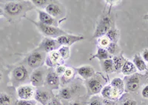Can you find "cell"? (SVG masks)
<instances>
[{"label":"cell","mask_w":148,"mask_h":105,"mask_svg":"<svg viewBox=\"0 0 148 105\" xmlns=\"http://www.w3.org/2000/svg\"><path fill=\"white\" fill-rule=\"evenodd\" d=\"M141 57L145 60L146 63H148V49H145L142 51L141 53Z\"/></svg>","instance_id":"38"},{"label":"cell","mask_w":148,"mask_h":105,"mask_svg":"<svg viewBox=\"0 0 148 105\" xmlns=\"http://www.w3.org/2000/svg\"><path fill=\"white\" fill-rule=\"evenodd\" d=\"M101 94L104 99H108V100H112L116 102L122 95V93L120 92L119 90H117V89L114 88L110 85H106V86H104L103 87L101 91Z\"/></svg>","instance_id":"9"},{"label":"cell","mask_w":148,"mask_h":105,"mask_svg":"<svg viewBox=\"0 0 148 105\" xmlns=\"http://www.w3.org/2000/svg\"><path fill=\"white\" fill-rule=\"evenodd\" d=\"M112 25H113V19L110 13L101 16L99 21L98 22L97 26L92 37V39H99L105 36L107 32L112 27Z\"/></svg>","instance_id":"2"},{"label":"cell","mask_w":148,"mask_h":105,"mask_svg":"<svg viewBox=\"0 0 148 105\" xmlns=\"http://www.w3.org/2000/svg\"><path fill=\"white\" fill-rule=\"evenodd\" d=\"M2 79V73L0 72V82H1Z\"/></svg>","instance_id":"44"},{"label":"cell","mask_w":148,"mask_h":105,"mask_svg":"<svg viewBox=\"0 0 148 105\" xmlns=\"http://www.w3.org/2000/svg\"><path fill=\"white\" fill-rule=\"evenodd\" d=\"M84 39V37L82 36H77V35H72V34H66L63 35L56 39L57 42L62 46H70L72 45L74 43H76L78 42L82 41Z\"/></svg>","instance_id":"11"},{"label":"cell","mask_w":148,"mask_h":105,"mask_svg":"<svg viewBox=\"0 0 148 105\" xmlns=\"http://www.w3.org/2000/svg\"><path fill=\"white\" fill-rule=\"evenodd\" d=\"M76 71L78 74L85 80H88L95 76V70L90 65H83L76 68Z\"/></svg>","instance_id":"17"},{"label":"cell","mask_w":148,"mask_h":105,"mask_svg":"<svg viewBox=\"0 0 148 105\" xmlns=\"http://www.w3.org/2000/svg\"><path fill=\"white\" fill-rule=\"evenodd\" d=\"M88 105H103L102 100L99 97H92L90 100Z\"/></svg>","instance_id":"34"},{"label":"cell","mask_w":148,"mask_h":105,"mask_svg":"<svg viewBox=\"0 0 148 105\" xmlns=\"http://www.w3.org/2000/svg\"><path fill=\"white\" fill-rule=\"evenodd\" d=\"M12 78L18 82H23L28 78V71L22 65L18 66L12 71Z\"/></svg>","instance_id":"16"},{"label":"cell","mask_w":148,"mask_h":105,"mask_svg":"<svg viewBox=\"0 0 148 105\" xmlns=\"http://www.w3.org/2000/svg\"><path fill=\"white\" fill-rule=\"evenodd\" d=\"M110 85L112 87H113L114 88L119 90L122 93L125 92V82H124V81L121 78H118V77L117 78H114L111 81Z\"/></svg>","instance_id":"25"},{"label":"cell","mask_w":148,"mask_h":105,"mask_svg":"<svg viewBox=\"0 0 148 105\" xmlns=\"http://www.w3.org/2000/svg\"><path fill=\"white\" fill-rule=\"evenodd\" d=\"M4 13H5V11H4L3 9L0 7V17L4 15Z\"/></svg>","instance_id":"42"},{"label":"cell","mask_w":148,"mask_h":105,"mask_svg":"<svg viewBox=\"0 0 148 105\" xmlns=\"http://www.w3.org/2000/svg\"><path fill=\"white\" fill-rule=\"evenodd\" d=\"M142 78H143L142 74L137 73L125 77L124 81L125 90L130 93H136L138 91L141 86Z\"/></svg>","instance_id":"4"},{"label":"cell","mask_w":148,"mask_h":105,"mask_svg":"<svg viewBox=\"0 0 148 105\" xmlns=\"http://www.w3.org/2000/svg\"><path fill=\"white\" fill-rule=\"evenodd\" d=\"M46 57L47 56H45V52L36 50L30 53L26 58V62L30 68L38 69L44 65Z\"/></svg>","instance_id":"5"},{"label":"cell","mask_w":148,"mask_h":105,"mask_svg":"<svg viewBox=\"0 0 148 105\" xmlns=\"http://www.w3.org/2000/svg\"><path fill=\"white\" fill-rule=\"evenodd\" d=\"M29 20L32 22L33 24L35 25L37 29L44 36H47V38H56L57 39L59 36L67 34V32H65V31H63V30H62V29H60L58 27L45 25L40 23L39 22H36V21L31 20V19H29Z\"/></svg>","instance_id":"3"},{"label":"cell","mask_w":148,"mask_h":105,"mask_svg":"<svg viewBox=\"0 0 148 105\" xmlns=\"http://www.w3.org/2000/svg\"><path fill=\"white\" fill-rule=\"evenodd\" d=\"M52 1L51 0H32L30 2L33 4V5L37 7H45L47 6L48 4H50Z\"/></svg>","instance_id":"31"},{"label":"cell","mask_w":148,"mask_h":105,"mask_svg":"<svg viewBox=\"0 0 148 105\" xmlns=\"http://www.w3.org/2000/svg\"><path fill=\"white\" fill-rule=\"evenodd\" d=\"M36 11L38 13V15H39V20L40 23L45 25L58 27L59 23H58L57 19H56L55 18L52 17L51 15H49L47 13H46L44 10L36 9Z\"/></svg>","instance_id":"13"},{"label":"cell","mask_w":148,"mask_h":105,"mask_svg":"<svg viewBox=\"0 0 148 105\" xmlns=\"http://www.w3.org/2000/svg\"><path fill=\"white\" fill-rule=\"evenodd\" d=\"M66 70H67V68H66L64 65H59V66H57L56 68V74H57L59 76H63L64 73H65Z\"/></svg>","instance_id":"35"},{"label":"cell","mask_w":148,"mask_h":105,"mask_svg":"<svg viewBox=\"0 0 148 105\" xmlns=\"http://www.w3.org/2000/svg\"><path fill=\"white\" fill-rule=\"evenodd\" d=\"M102 68L107 73H113L114 72V67H113V62L112 59H108L106 60H104L102 63Z\"/></svg>","instance_id":"26"},{"label":"cell","mask_w":148,"mask_h":105,"mask_svg":"<svg viewBox=\"0 0 148 105\" xmlns=\"http://www.w3.org/2000/svg\"><path fill=\"white\" fill-rule=\"evenodd\" d=\"M74 76H75V70L71 68H67L65 73H64V75H63L62 76V78H61L62 83L63 85L68 83L73 78Z\"/></svg>","instance_id":"24"},{"label":"cell","mask_w":148,"mask_h":105,"mask_svg":"<svg viewBox=\"0 0 148 105\" xmlns=\"http://www.w3.org/2000/svg\"><path fill=\"white\" fill-rule=\"evenodd\" d=\"M105 49L107 50L108 52H109L110 55H116L117 54L119 51V46L117 45V43L114 42H110L109 44V45Z\"/></svg>","instance_id":"30"},{"label":"cell","mask_w":148,"mask_h":105,"mask_svg":"<svg viewBox=\"0 0 148 105\" xmlns=\"http://www.w3.org/2000/svg\"><path fill=\"white\" fill-rule=\"evenodd\" d=\"M60 47L61 45L57 42L56 39H53L51 38L46 37L40 43L37 50L45 52V53L46 52L47 53H51V52L59 50Z\"/></svg>","instance_id":"6"},{"label":"cell","mask_w":148,"mask_h":105,"mask_svg":"<svg viewBox=\"0 0 148 105\" xmlns=\"http://www.w3.org/2000/svg\"><path fill=\"white\" fill-rule=\"evenodd\" d=\"M12 98L6 93H0V105H11Z\"/></svg>","instance_id":"29"},{"label":"cell","mask_w":148,"mask_h":105,"mask_svg":"<svg viewBox=\"0 0 148 105\" xmlns=\"http://www.w3.org/2000/svg\"><path fill=\"white\" fill-rule=\"evenodd\" d=\"M58 52L60 54L61 57L63 60H66L69 59L70 55H71V50H70V47L67 46H61L58 50Z\"/></svg>","instance_id":"27"},{"label":"cell","mask_w":148,"mask_h":105,"mask_svg":"<svg viewBox=\"0 0 148 105\" xmlns=\"http://www.w3.org/2000/svg\"><path fill=\"white\" fill-rule=\"evenodd\" d=\"M141 95L144 98H148V85H145L141 90Z\"/></svg>","instance_id":"36"},{"label":"cell","mask_w":148,"mask_h":105,"mask_svg":"<svg viewBox=\"0 0 148 105\" xmlns=\"http://www.w3.org/2000/svg\"><path fill=\"white\" fill-rule=\"evenodd\" d=\"M70 105H82V104L79 103V102H72V103H71Z\"/></svg>","instance_id":"41"},{"label":"cell","mask_w":148,"mask_h":105,"mask_svg":"<svg viewBox=\"0 0 148 105\" xmlns=\"http://www.w3.org/2000/svg\"><path fill=\"white\" fill-rule=\"evenodd\" d=\"M47 105H62V103L59 102V100L56 99V98H53L51 102H49Z\"/></svg>","instance_id":"39"},{"label":"cell","mask_w":148,"mask_h":105,"mask_svg":"<svg viewBox=\"0 0 148 105\" xmlns=\"http://www.w3.org/2000/svg\"><path fill=\"white\" fill-rule=\"evenodd\" d=\"M34 8L33 4H29L28 2H10L4 5V11L8 15L11 16L20 15L25 10Z\"/></svg>","instance_id":"1"},{"label":"cell","mask_w":148,"mask_h":105,"mask_svg":"<svg viewBox=\"0 0 148 105\" xmlns=\"http://www.w3.org/2000/svg\"><path fill=\"white\" fill-rule=\"evenodd\" d=\"M121 72L125 76H129L134 73H136L137 70L135 65H133V61H126L121 68Z\"/></svg>","instance_id":"19"},{"label":"cell","mask_w":148,"mask_h":105,"mask_svg":"<svg viewBox=\"0 0 148 105\" xmlns=\"http://www.w3.org/2000/svg\"><path fill=\"white\" fill-rule=\"evenodd\" d=\"M64 60L62 59L58 50L51 52L45 59V64L49 68H56L59 65H63Z\"/></svg>","instance_id":"12"},{"label":"cell","mask_w":148,"mask_h":105,"mask_svg":"<svg viewBox=\"0 0 148 105\" xmlns=\"http://www.w3.org/2000/svg\"><path fill=\"white\" fill-rule=\"evenodd\" d=\"M16 105H36L35 101L34 100H18L16 102Z\"/></svg>","instance_id":"33"},{"label":"cell","mask_w":148,"mask_h":105,"mask_svg":"<svg viewBox=\"0 0 148 105\" xmlns=\"http://www.w3.org/2000/svg\"><path fill=\"white\" fill-rule=\"evenodd\" d=\"M103 105H116V102L115 101L112 100H108V99H104L102 100Z\"/></svg>","instance_id":"40"},{"label":"cell","mask_w":148,"mask_h":105,"mask_svg":"<svg viewBox=\"0 0 148 105\" xmlns=\"http://www.w3.org/2000/svg\"><path fill=\"white\" fill-rule=\"evenodd\" d=\"M34 98L36 102H39L42 105H47L53 99V95L47 90L38 89L35 91Z\"/></svg>","instance_id":"15"},{"label":"cell","mask_w":148,"mask_h":105,"mask_svg":"<svg viewBox=\"0 0 148 105\" xmlns=\"http://www.w3.org/2000/svg\"><path fill=\"white\" fill-rule=\"evenodd\" d=\"M133 65H135L137 70L140 72L147 71V66L146 62L145 60L142 59L141 56L140 54H136L133 57Z\"/></svg>","instance_id":"20"},{"label":"cell","mask_w":148,"mask_h":105,"mask_svg":"<svg viewBox=\"0 0 148 105\" xmlns=\"http://www.w3.org/2000/svg\"><path fill=\"white\" fill-rule=\"evenodd\" d=\"M87 86L88 91L91 95H96L98 93H101V90L104 87L101 78L96 76L88 80Z\"/></svg>","instance_id":"8"},{"label":"cell","mask_w":148,"mask_h":105,"mask_svg":"<svg viewBox=\"0 0 148 105\" xmlns=\"http://www.w3.org/2000/svg\"><path fill=\"white\" fill-rule=\"evenodd\" d=\"M30 83L34 87H40L45 85V78L43 71L40 69H36L30 76Z\"/></svg>","instance_id":"14"},{"label":"cell","mask_w":148,"mask_h":105,"mask_svg":"<svg viewBox=\"0 0 148 105\" xmlns=\"http://www.w3.org/2000/svg\"><path fill=\"white\" fill-rule=\"evenodd\" d=\"M137 104H138V102H137L136 100H134V99H131V98L127 99V100L122 104V105H137Z\"/></svg>","instance_id":"37"},{"label":"cell","mask_w":148,"mask_h":105,"mask_svg":"<svg viewBox=\"0 0 148 105\" xmlns=\"http://www.w3.org/2000/svg\"><path fill=\"white\" fill-rule=\"evenodd\" d=\"M144 19H145V20H147L148 21V14H145V15H144L143 16Z\"/></svg>","instance_id":"43"},{"label":"cell","mask_w":148,"mask_h":105,"mask_svg":"<svg viewBox=\"0 0 148 105\" xmlns=\"http://www.w3.org/2000/svg\"><path fill=\"white\" fill-rule=\"evenodd\" d=\"M73 95V90L70 87H64L59 91V96L63 99L68 100Z\"/></svg>","instance_id":"28"},{"label":"cell","mask_w":148,"mask_h":105,"mask_svg":"<svg viewBox=\"0 0 148 105\" xmlns=\"http://www.w3.org/2000/svg\"><path fill=\"white\" fill-rule=\"evenodd\" d=\"M45 83L51 88L57 89L60 85V78L56 72L50 71L45 77Z\"/></svg>","instance_id":"18"},{"label":"cell","mask_w":148,"mask_h":105,"mask_svg":"<svg viewBox=\"0 0 148 105\" xmlns=\"http://www.w3.org/2000/svg\"><path fill=\"white\" fill-rule=\"evenodd\" d=\"M110 55L109 54V52L107 51L105 48H99L96 53L90 58V60H92L93 59H97L100 61H104V60H106L108 59H110Z\"/></svg>","instance_id":"21"},{"label":"cell","mask_w":148,"mask_h":105,"mask_svg":"<svg viewBox=\"0 0 148 105\" xmlns=\"http://www.w3.org/2000/svg\"><path fill=\"white\" fill-rule=\"evenodd\" d=\"M35 91L32 85H22L17 89V95L20 100H30L34 97Z\"/></svg>","instance_id":"10"},{"label":"cell","mask_w":148,"mask_h":105,"mask_svg":"<svg viewBox=\"0 0 148 105\" xmlns=\"http://www.w3.org/2000/svg\"><path fill=\"white\" fill-rule=\"evenodd\" d=\"M119 31L116 27H112L107 32L105 36L109 39L110 42L117 43L119 41Z\"/></svg>","instance_id":"22"},{"label":"cell","mask_w":148,"mask_h":105,"mask_svg":"<svg viewBox=\"0 0 148 105\" xmlns=\"http://www.w3.org/2000/svg\"><path fill=\"white\" fill-rule=\"evenodd\" d=\"M98 42H99V44L100 48H106L109 44L110 43L109 39L106 37V36H102V37L98 39Z\"/></svg>","instance_id":"32"},{"label":"cell","mask_w":148,"mask_h":105,"mask_svg":"<svg viewBox=\"0 0 148 105\" xmlns=\"http://www.w3.org/2000/svg\"><path fill=\"white\" fill-rule=\"evenodd\" d=\"M45 11L55 18L56 19L62 17L64 15V8L63 6L58 2L52 1L50 4L47 5L45 8Z\"/></svg>","instance_id":"7"},{"label":"cell","mask_w":148,"mask_h":105,"mask_svg":"<svg viewBox=\"0 0 148 105\" xmlns=\"http://www.w3.org/2000/svg\"><path fill=\"white\" fill-rule=\"evenodd\" d=\"M113 67H114V70L116 72L121 71V68H122L124 63L127 61L125 59V58L122 56H115L113 57Z\"/></svg>","instance_id":"23"}]
</instances>
